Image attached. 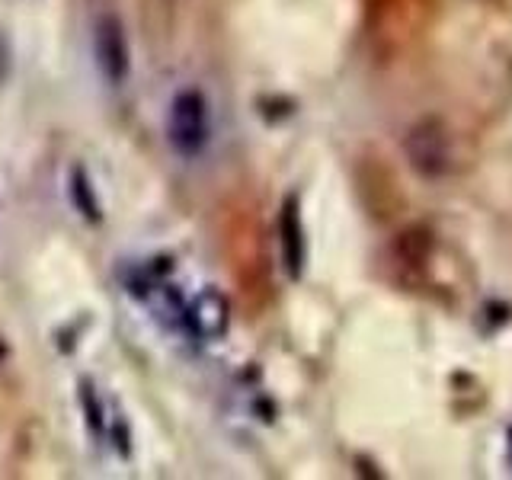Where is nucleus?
Listing matches in <instances>:
<instances>
[{"instance_id":"1","label":"nucleus","mask_w":512,"mask_h":480,"mask_svg":"<svg viewBox=\"0 0 512 480\" xmlns=\"http://www.w3.org/2000/svg\"><path fill=\"white\" fill-rule=\"evenodd\" d=\"M170 144L183 157H196L208 141V106L199 90H180L170 103L167 116Z\"/></svg>"},{"instance_id":"2","label":"nucleus","mask_w":512,"mask_h":480,"mask_svg":"<svg viewBox=\"0 0 512 480\" xmlns=\"http://www.w3.org/2000/svg\"><path fill=\"white\" fill-rule=\"evenodd\" d=\"M93 55H96V68L109 80L112 87H119L128 77V42L122 23L112 13H100L93 23Z\"/></svg>"},{"instance_id":"3","label":"nucleus","mask_w":512,"mask_h":480,"mask_svg":"<svg viewBox=\"0 0 512 480\" xmlns=\"http://www.w3.org/2000/svg\"><path fill=\"white\" fill-rule=\"evenodd\" d=\"M189 324H192V333H199L202 340H215V336L224 333L228 327V298L215 288H205V292L196 295L189 308Z\"/></svg>"},{"instance_id":"4","label":"nucleus","mask_w":512,"mask_h":480,"mask_svg":"<svg viewBox=\"0 0 512 480\" xmlns=\"http://www.w3.org/2000/svg\"><path fill=\"white\" fill-rule=\"evenodd\" d=\"M407 154L413 160V167H420L423 173H442L448 151H445V138L439 135L436 125L416 128L407 138Z\"/></svg>"},{"instance_id":"5","label":"nucleus","mask_w":512,"mask_h":480,"mask_svg":"<svg viewBox=\"0 0 512 480\" xmlns=\"http://www.w3.org/2000/svg\"><path fill=\"white\" fill-rule=\"evenodd\" d=\"M279 234H282V260L288 276L298 279L304 266V234H301V218H298V202L288 199L279 218Z\"/></svg>"},{"instance_id":"6","label":"nucleus","mask_w":512,"mask_h":480,"mask_svg":"<svg viewBox=\"0 0 512 480\" xmlns=\"http://www.w3.org/2000/svg\"><path fill=\"white\" fill-rule=\"evenodd\" d=\"M74 202L80 205V212H84L87 218H100V208H96V199H93V192H90V183H87V176L84 170H74Z\"/></svg>"},{"instance_id":"7","label":"nucleus","mask_w":512,"mask_h":480,"mask_svg":"<svg viewBox=\"0 0 512 480\" xmlns=\"http://www.w3.org/2000/svg\"><path fill=\"white\" fill-rule=\"evenodd\" d=\"M506 461H509V468H512V426L506 432Z\"/></svg>"}]
</instances>
